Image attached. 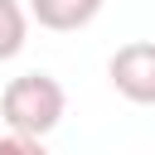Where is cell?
<instances>
[{"mask_svg":"<svg viewBox=\"0 0 155 155\" xmlns=\"http://www.w3.org/2000/svg\"><path fill=\"white\" fill-rule=\"evenodd\" d=\"M68 111V92L58 78L48 73H24V78H10L5 92H0V116L10 131H24V136H48Z\"/></svg>","mask_w":155,"mask_h":155,"instance_id":"1","label":"cell"},{"mask_svg":"<svg viewBox=\"0 0 155 155\" xmlns=\"http://www.w3.org/2000/svg\"><path fill=\"white\" fill-rule=\"evenodd\" d=\"M107 78L111 87L136 102V107H155V39H136V44H121L107 63Z\"/></svg>","mask_w":155,"mask_h":155,"instance_id":"2","label":"cell"},{"mask_svg":"<svg viewBox=\"0 0 155 155\" xmlns=\"http://www.w3.org/2000/svg\"><path fill=\"white\" fill-rule=\"evenodd\" d=\"M102 5L107 0H29V15L53 34H73V29H87L102 15Z\"/></svg>","mask_w":155,"mask_h":155,"instance_id":"3","label":"cell"},{"mask_svg":"<svg viewBox=\"0 0 155 155\" xmlns=\"http://www.w3.org/2000/svg\"><path fill=\"white\" fill-rule=\"evenodd\" d=\"M24 34H29V10L19 0H0V63L24 48Z\"/></svg>","mask_w":155,"mask_h":155,"instance_id":"4","label":"cell"},{"mask_svg":"<svg viewBox=\"0 0 155 155\" xmlns=\"http://www.w3.org/2000/svg\"><path fill=\"white\" fill-rule=\"evenodd\" d=\"M0 155H48V150H44V136L10 131V136H0Z\"/></svg>","mask_w":155,"mask_h":155,"instance_id":"5","label":"cell"}]
</instances>
